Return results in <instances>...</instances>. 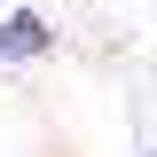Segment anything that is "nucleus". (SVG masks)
I'll list each match as a JSON object with an SVG mask.
<instances>
[{
	"label": "nucleus",
	"mask_w": 157,
	"mask_h": 157,
	"mask_svg": "<svg viewBox=\"0 0 157 157\" xmlns=\"http://www.w3.org/2000/svg\"><path fill=\"white\" fill-rule=\"evenodd\" d=\"M47 47H55V24L39 16V8H8L0 16V63H32Z\"/></svg>",
	"instance_id": "f257e3e1"
}]
</instances>
